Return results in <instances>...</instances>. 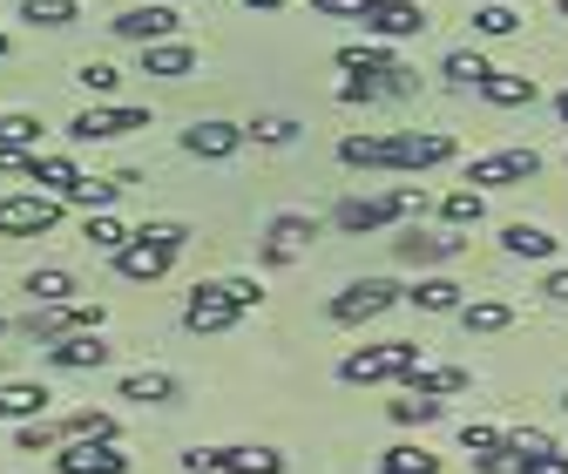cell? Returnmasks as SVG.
Here are the masks:
<instances>
[{"instance_id": "cell-1", "label": "cell", "mask_w": 568, "mask_h": 474, "mask_svg": "<svg viewBox=\"0 0 568 474\" xmlns=\"http://www.w3.org/2000/svg\"><path fill=\"white\" fill-rule=\"evenodd\" d=\"M183 224H142V231H129V244L115 251V271L122 279H135V285H150V279H163V271L176 264V251H183Z\"/></svg>"}, {"instance_id": "cell-2", "label": "cell", "mask_w": 568, "mask_h": 474, "mask_svg": "<svg viewBox=\"0 0 568 474\" xmlns=\"http://www.w3.org/2000/svg\"><path fill=\"white\" fill-rule=\"evenodd\" d=\"M406 211H426V196H419V190H386V196H345L332 224H338L345 238H373V231L399 224Z\"/></svg>"}, {"instance_id": "cell-3", "label": "cell", "mask_w": 568, "mask_h": 474, "mask_svg": "<svg viewBox=\"0 0 568 474\" xmlns=\"http://www.w3.org/2000/svg\"><path fill=\"white\" fill-rule=\"evenodd\" d=\"M419 366V346L413 339H386V346H359L338 360V380L345 386H379V380H406Z\"/></svg>"}, {"instance_id": "cell-4", "label": "cell", "mask_w": 568, "mask_h": 474, "mask_svg": "<svg viewBox=\"0 0 568 474\" xmlns=\"http://www.w3.org/2000/svg\"><path fill=\"white\" fill-rule=\"evenodd\" d=\"M54 224H61V196H48V190L0 196V238H48Z\"/></svg>"}, {"instance_id": "cell-5", "label": "cell", "mask_w": 568, "mask_h": 474, "mask_svg": "<svg viewBox=\"0 0 568 474\" xmlns=\"http://www.w3.org/2000/svg\"><path fill=\"white\" fill-rule=\"evenodd\" d=\"M406 292L393 285V279H352L345 292H332V325H366V319H379V312H393Z\"/></svg>"}, {"instance_id": "cell-6", "label": "cell", "mask_w": 568, "mask_h": 474, "mask_svg": "<svg viewBox=\"0 0 568 474\" xmlns=\"http://www.w3.org/2000/svg\"><path fill=\"white\" fill-rule=\"evenodd\" d=\"M541 177V157L535 150H494V157H474L467 163V183L474 190H508V183H535Z\"/></svg>"}, {"instance_id": "cell-7", "label": "cell", "mask_w": 568, "mask_h": 474, "mask_svg": "<svg viewBox=\"0 0 568 474\" xmlns=\"http://www.w3.org/2000/svg\"><path fill=\"white\" fill-rule=\"evenodd\" d=\"M359 28L373 41H413V34H426V8H419V0H366Z\"/></svg>"}, {"instance_id": "cell-8", "label": "cell", "mask_w": 568, "mask_h": 474, "mask_svg": "<svg viewBox=\"0 0 568 474\" xmlns=\"http://www.w3.org/2000/svg\"><path fill=\"white\" fill-rule=\"evenodd\" d=\"M28 332L41 339H68V332H102V305H89V299H61V305H34V319H28Z\"/></svg>"}, {"instance_id": "cell-9", "label": "cell", "mask_w": 568, "mask_h": 474, "mask_svg": "<svg viewBox=\"0 0 568 474\" xmlns=\"http://www.w3.org/2000/svg\"><path fill=\"white\" fill-rule=\"evenodd\" d=\"M54 467L61 474H129V454H122V441H61Z\"/></svg>"}, {"instance_id": "cell-10", "label": "cell", "mask_w": 568, "mask_h": 474, "mask_svg": "<svg viewBox=\"0 0 568 474\" xmlns=\"http://www.w3.org/2000/svg\"><path fill=\"white\" fill-rule=\"evenodd\" d=\"M386 143H393V170L454 163V135H447V129H406V135H386Z\"/></svg>"}, {"instance_id": "cell-11", "label": "cell", "mask_w": 568, "mask_h": 474, "mask_svg": "<svg viewBox=\"0 0 568 474\" xmlns=\"http://www.w3.org/2000/svg\"><path fill=\"white\" fill-rule=\"evenodd\" d=\"M312 238H318V224H312L305 211H277V218L264 224V264H292V258H305Z\"/></svg>"}, {"instance_id": "cell-12", "label": "cell", "mask_w": 568, "mask_h": 474, "mask_svg": "<svg viewBox=\"0 0 568 474\" xmlns=\"http://www.w3.org/2000/svg\"><path fill=\"white\" fill-rule=\"evenodd\" d=\"M237 319H244V312H237V299L224 292V279H217V285H196V292L183 299V325H190V332H231Z\"/></svg>"}, {"instance_id": "cell-13", "label": "cell", "mask_w": 568, "mask_h": 474, "mask_svg": "<svg viewBox=\"0 0 568 474\" xmlns=\"http://www.w3.org/2000/svg\"><path fill=\"white\" fill-rule=\"evenodd\" d=\"M122 41H135V48H150V41H176V8H170V0H156V8H122L115 21H109Z\"/></svg>"}, {"instance_id": "cell-14", "label": "cell", "mask_w": 568, "mask_h": 474, "mask_svg": "<svg viewBox=\"0 0 568 474\" xmlns=\"http://www.w3.org/2000/svg\"><path fill=\"white\" fill-rule=\"evenodd\" d=\"M129 129H150V115L142 109H82L75 122H68V143H115V135Z\"/></svg>"}, {"instance_id": "cell-15", "label": "cell", "mask_w": 568, "mask_h": 474, "mask_svg": "<svg viewBox=\"0 0 568 474\" xmlns=\"http://www.w3.org/2000/svg\"><path fill=\"white\" fill-rule=\"evenodd\" d=\"M48 366H61V373H95V366H109V346H102V332H68V339H48Z\"/></svg>"}, {"instance_id": "cell-16", "label": "cell", "mask_w": 568, "mask_h": 474, "mask_svg": "<svg viewBox=\"0 0 568 474\" xmlns=\"http://www.w3.org/2000/svg\"><path fill=\"white\" fill-rule=\"evenodd\" d=\"M393 251L406 258V264H447V258H460L467 251V238L460 231H406V238H393Z\"/></svg>"}, {"instance_id": "cell-17", "label": "cell", "mask_w": 568, "mask_h": 474, "mask_svg": "<svg viewBox=\"0 0 568 474\" xmlns=\"http://www.w3.org/2000/svg\"><path fill=\"white\" fill-rule=\"evenodd\" d=\"M237 143H244V129H237V122H217V115L183 129V150H190V157H203V163H224Z\"/></svg>"}, {"instance_id": "cell-18", "label": "cell", "mask_w": 568, "mask_h": 474, "mask_svg": "<svg viewBox=\"0 0 568 474\" xmlns=\"http://www.w3.org/2000/svg\"><path fill=\"white\" fill-rule=\"evenodd\" d=\"M48 386L34 380H14V386H0V421H48Z\"/></svg>"}, {"instance_id": "cell-19", "label": "cell", "mask_w": 568, "mask_h": 474, "mask_svg": "<svg viewBox=\"0 0 568 474\" xmlns=\"http://www.w3.org/2000/svg\"><path fill=\"white\" fill-rule=\"evenodd\" d=\"M480 95L494 102V109H528L541 89H535V75H508V68H487V82H480Z\"/></svg>"}, {"instance_id": "cell-20", "label": "cell", "mask_w": 568, "mask_h": 474, "mask_svg": "<svg viewBox=\"0 0 568 474\" xmlns=\"http://www.w3.org/2000/svg\"><path fill=\"white\" fill-rule=\"evenodd\" d=\"M501 251H508V258H535V264H548V258L561 251V238L541 231V224H508V231H501Z\"/></svg>"}, {"instance_id": "cell-21", "label": "cell", "mask_w": 568, "mask_h": 474, "mask_svg": "<svg viewBox=\"0 0 568 474\" xmlns=\"http://www.w3.org/2000/svg\"><path fill=\"white\" fill-rule=\"evenodd\" d=\"M406 393H426V400H440V393H467V366H413L406 380H399Z\"/></svg>"}, {"instance_id": "cell-22", "label": "cell", "mask_w": 568, "mask_h": 474, "mask_svg": "<svg viewBox=\"0 0 568 474\" xmlns=\"http://www.w3.org/2000/svg\"><path fill=\"white\" fill-rule=\"evenodd\" d=\"M190 68H196L190 41H150L142 48V75H190Z\"/></svg>"}, {"instance_id": "cell-23", "label": "cell", "mask_w": 568, "mask_h": 474, "mask_svg": "<svg viewBox=\"0 0 568 474\" xmlns=\"http://www.w3.org/2000/svg\"><path fill=\"white\" fill-rule=\"evenodd\" d=\"M338 163L345 170H393V143H386V135H345Z\"/></svg>"}, {"instance_id": "cell-24", "label": "cell", "mask_w": 568, "mask_h": 474, "mask_svg": "<svg viewBox=\"0 0 568 474\" xmlns=\"http://www.w3.org/2000/svg\"><path fill=\"white\" fill-rule=\"evenodd\" d=\"M28 177H34L48 196H68L82 170H75V157H61V150H34V170H28Z\"/></svg>"}, {"instance_id": "cell-25", "label": "cell", "mask_w": 568, "mask_h": 474, "mask_svg": "<svg viewBox=\"0 0 568 474\" xmlns=\"http://www.w3.org/2000/svg\"><path fill=\"white\" fill-rule=\"evenodd\" d=\"M454 319H460L467 332H508V325H515V305H508V299H467Z\"/></svg>"}, {"instance_id": "cell-26", "label": "cell", "mask_w": 568, "mask_h": 474, "mask_svg": "<svg viewBox=\"0 0 568 474\" xmlns=\"http://www.w3.org/2000/svg\"><path fill=\"white\" fill-rule=\"evenodd\" d=\"M115 414H102V406H75V414L61 421V441H115Z\"/></svg>"}, {"instance_id": "cell-27", "label": "cell", "mask_w": 568, "mask_h": 474, "mask_svg": "<svg viewBox=\"0 0 568 474\" xmlns=\"http://www.w3.org/2000/svg\"><path fill=\"white\" fill-rule=\"evenodd\" d=\"M480 218H487V196H480L474 183L440 196V224H447V231H467V224H480Z\"/></svg>"}, {"instance_id": "cell-28", "label": "cell", "mask_w": 568, "mask_h": 474, "mask_svg": "<svg viewBox=\"0 0 568 474\" xmlns=\"http://www.w3.org/2000/svg\"><path fill=\"white\" fill-rule=\"evenodd\" d=\"M521 28V14H515V0H474V34H487V41H501V34H515Z\"/></svg>"}, {"instance_id": "cell-29", "label": "cell", "mask_w": 568, "mask_h": 474, "mask_svg": "<svg viewBox=\"0 0 568 474\" xmlns=\"http://www.w3.org/2000/svg\"><path fill=\"white\" fill-rule=\"evenodd\" d=\"M115 196H122V177H75V190H68L61 203H82V211L95 218V211H109Z\"/></svg>"}, {"instance_id": "cell-30", "label": "cell", "mask_w": 568, "mask_h": 474, "mask_svg": "<svg viewBox=\"0 0 568 474\" xmlns=\"http://www.w3.org/2000/svg\"><path fill=\"white\" fill-rule=\"evenodd\" d=\"M217 474H284V454L277 447H224Z\"/></svg>"}, {"instance_id": "cell-31", "label": "cell", "mask_w": 568, "mask_h": 474, "mask_svg": "<svg viewBox=\"0 0 568 474\" xmlns=\"http://www.w3.org/2000/svg\"><path fill=\"white\" fill-rule=\"evenodd\" d=\"M338 68H345V75H366V82H379V75H393L399 61H393L386 48H373V41H366V48H338Z\"/></svg>"}, {"instance_id": "cell-32", "label": "cell", "mask_w": 568, "mask_h": 474, "mask_svg": "<svg viewBox=\"0 0 568 474\" xmlns=\"http://www.w3.org/2000/svg\"><path fill=\"white\" fill-rule=\"evenodd\" d=\"M406 299H413L419 312H460V305H467V292H460L454 279H419Z\"/></svg>"}, {"instance_id": "cell-33", "label": "cell", "mask_w": 568, "mask_h": 474, "mask_svg": "<svg viewBox=\"0 0 568 474\" xmlns=\"http://www.w3.org/2000/svg\"><path fill=\"white\" fill-rule=\"evenodd\" d=\"M487 68H494L487 54H474V48H454V54L440 61V75H447L454 89H480V82H487Z\"/></svg>"}, {"instance_id": "cell-34", "label": "cell", "mask_w": 568, "mask_h": 474, "mask_svg": "<svg viewBox=\"0 0 568 474\" xmlns=\"http://www.w3.org/2000/svg\"><path fill=\"white\" fill-rule=\"evenodd\" d=\"M21 21L28 28H75L82 8H75V0H21Z\"/></svg>"}, {"instance_id": "cell-35", "label": "cell", "mask_w": 568, "mask_h": 474, "mask_svg": "<svg viewBox=\"0 0 568 474\" xmlns=\"http://www.w3.org/2000/svg\"><path fill=\"white\" fill-rule=\"evenodd\" d=\"M373 474H440V461L426 454V447H386L373 461Z\"/></svg>"}, {"instance_id": "cell-36", "label": "cell", "mask_w": 568, "mask_h": 474, "mask_svg": "<svg viewBox=\"0 0 568 474\" xmlns=\"http://www.w3.org/2000/svg\"><path fill=\"white\" fill-rule=\"evenodd\" d=\"M0 150H41V122L28 109H8L0 115Z\"/></svg>"}, {"instance_id": "cell-37", "label": "cell", "mask_w": 568, "mask_h": 474, "mask_svg": "<svg viewBox=\"0 0 568 474\" xmlns=\"http://www.w3.org/2000/svg\"><path fill=\"white\" fill-rule=\"evenodd\" d=\"M122 400L163 406V400H176V380H170V373H129V380H122Z\"/></svg>"}, {"instance_id": "cell-38", "label": "cell", "mask_w": 568, "mask_h": 474, "mask_svg": "<svg viewBox=\"0 0 568 474\" xmlns=\"http://www.w3.org/2000/svg\"><path fill=\"white\" fill-rule=\"evenodd\" d=\"M28 292H34V305H61V299H75V279L61 264H48V271H28Z\"/></svg>"}, {"instance_id": "cell-39", "label": "cell", "mask_w": 568, "mask_h": 474, "mask_svg": "<svg viewBox=\"0 0 568 474\" xmlns=\"http://www.w3.org/2000/svg\"><path fill=\"white\" fill-rule=\"evenodd\" d=\"M244 143L284 150V143H298V122H292V115H257V122H244Z\"/></svg>"}, {"instance_id": "cell-40", "label": "cell", "mask_w": 568, "mask_h": 474, "mask_svg": "<svg viewBox=\"0 0 568 474\" xmlns=\"http://www.w3.org/2000/svg\"><path fill=\"white\" fill-rule=\"evenodd\" d=\"M386 414H393L399 427H434V421H440V400H426V393H399Z\"/></svg>"}, {"instance_id": "cell-41", "label": "cell", "mask_w": 568, "mask_h": 474, "mask_svg": "<svg viewBox=\"0 0 568 474\" xmlns=\"http://www.w3.org/2000/svg\"><path fill=\"white\" fill-rule=\"evenodd\" d=\"M82 238H89V251H102V258H115V251L129 244V224H115L109 211H95V218L82 224Z\"/></svg>"}, {"instance_id": "cell-42", "label": "cell", "mask_w": 568, "mask_h": 474, "mask_svg": "<svg viewBox=\"0 0 568 474\" xmlns=\"http://www.w3.org/2000/svg\"><path fill=\"white\" fill-rule=\"evenodd\" d=\"M460 447L480 461V454H501V447H508V434H501V427H487V421H467V427H460Z\"/></svg>"}, {"instance_id": "cell-43", "label": "cell", "mask_w": 568, "mask_h": 474, "mask_svg": "<svg viewBox=\"0 0 568 474\" xmlns=\"http://www.w3.org/2000/svg\"><path fill=\"white\" fill-rule=\"evenodd\" d=\"M14 447H21V454H54V447H61V427H48V421H21Z\"/></svg>"}, {"instance_id": "cell-44", "label": "cell", "mask_w": 568, "mask_h": 474, "mask_svg": "<svg viewBox=\"0 0 568 474\" xmlns=\"http://www.w3.org/2000/svg\"><path fill=\"white\" fill-rule=\"evenodd\" d=\"M75 82H82L89 95H115V82H122V75H115L109 61H82V68H75Z\"/></svg>"}, {"instance_id": "cell-45", "label": "cell", "mask_w": 568, "mask_h": 474, "mask_svg": "<svg viewBox=\"0 0 568 474\" xmlns=\"http://www.w3.org/2000/svg\"><path fill=\"white\" fill-rule=\"evenodd\" d=\"M555 447V434H541V427H508V454H548Z\"/></svg>"}, {"instance_id": "cell-46", "label": "cell", "mask_w": 568, "mask_h": 474, "mask_svg": "<svg viewBox=\"0 0 568 474\" xmlns=\"http://www.w3.org/2000/svg\"><path fill=\"white\" fill-rule=\"evenodd\" d=\"M515 474H568V454H561V447H548V454H521Z\"/></svg>"}, {"instance_id": "cell-47", "label": "cell", "mask_w": 568, "mask_h": 474, "mask_svg": "<svg viewBox=\"0 0 568 474\" xmlns=\"http://www.w3.org/2000/svg\"><path fill=\"white\" fill-rule=\"evenodd\" d=\"M183 467H190V474H217V467H224V447H190Z\"/></svg>"}, {"instance_id": "cell-48", "label": "cell", "mask_w": 568, "mask_h": 474, "mask_svg": "<svg viewBox=\"0 0 568 474\" xmlns=\"http://www.w3.org/2000/svg\"><path fill=\"white\" fill-rule=\"evenodd\" d=\"M318 14H332V21H359L366 14V0H312Z\"/></svg>"}, {"instance_id": "cell-49", "label": "cell", "mask_w": 568, "mask_h": 474, "mask_svg": "<svg viewBox=\"0 0 568 474\" xmlns=\"http://www.w3.org/2000/svg\"><path fill=\"white\" fill-rule=\"evenodd\" d=\"M224 292L237 299V312H251V305L264 299V292H257V279H224Z\"/></svg>"}, {"instance_id": "cell-50", "label": "cell", "mask_w": 568, "mask_h": 474, "mask_svg": "<svg viewBox=\"0 0 568 474\" xmlns=\"http://www.w3.org/2000/svg\"><path fill=\"white\" fill-rule=\"evenodd\" d=\"M34 170V150H0V177H28Z\"/></svg>"}, {"instance_id": "cell-51", "label": "cell", "mask_w": 568, "mask_h": 474, "mask_svg": "<svg viewBox=\"0 0 568 474\" xmlns=\"http://www.w3.org/2000/svg\"><path fill=\"white\" fill-rule=\"evenodd\" d=\"M541 292H548L555 305H568V264H555V271H548V285H541Z\"/></svg>"}, {"instance_id": "cell-52", "label": "cell", "mask_w": 568, "mask_h": 474, "mask_svg": "<svg viewBox=\"0 0 568 474\" xmlns=\"http://www.w3.org/2000/svg\"><path fill=\"white\" fill-rule=\"evenodd\" d=\"M244 8H257V14H277V8H284V0H244Z\"/></svg>"}, {"instance_id": "cell-53", "label": "cell", "mask_w": 568, "mask_h": 474, "mask_svg": "<svg viewBox=\"0 0 568 474\" xmlns=\"http://www.w3.org/2000/svg\"><path fill=\"white\" fill-rule=\"evenodd\" d=\"M555 115H561V122H568V89H561V95H555Z\"/></svg>"}, {"instance_id": "cell-54", "label": "cell", "mask_w": 568, "mask_h": 474, "mask_svg": "<svg viewBox=\"0 0 568 474\" xmlns=\"http://www.w3.org/2000/svg\"><path fill=\"white\" fill-rule=\"evenodd\" d=\"M0 54H8V34H0Z\"/></svg>"}, {"instance_id": "cell-55", "label": "cell", "mask_w": 568, "mask_h": 474, "mask_svg": "<svg viewBox=\"0 0 568 474\" xmlns=\"http://www.w3.org/2000/svg\"><path fill=\"white\" fill-rule=\"evenodd\" d=\"M561 21H568V0H561Z\"/></svg>"}, {"instance_id": "cell-56", "label": "cell", "mask_w": 568, "mask_h": 474, "mask_svg": "<svg viewBox=\"0 0 568 474\" xmlns=\"http://www.w3.org/2000/svg\"><path fill=\"white\" fill-rule=\"evenodd\" d=\"M0 332H8V319H0Z\"/></svg>"}, {"instance_id": "cell-57", "label": "cell", "mask_w": 568, "mask_h": 474, "mask_svg": "<svg viewBox=\"0 0 568 474\" xmlns=\"http://www.w3.org/2000/svg\"><path fill=\"white\" fill-rule=\"evenodd\" d=\"M561 406H568V393H561Z\"/></svg>"}, {"instance_id": "cell-58", "label": "cell", "mask_w": 568, "mask_h": 474, "mask_svg": "<svg viewBox=\"0 0 568 474\" xmlns=\"http://www.w3.org/2000/svg\"><path fill=\"white\" fill-rule=\"evenodd\" d=\"M170 8H176V0H170Z\"/></svg>"}]
</instances>
